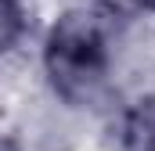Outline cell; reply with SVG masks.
<instances>
[{
  "mask_svg": "<svg viewBox=\"0 0 155 151\" xmlns=\"http://www.w3.org/2000/svg\"><path fill=\"white\" fill-rule=\"evenodd\" d=\"M97 7H105L116 22H134L148 14V0H94Z\"/></svg>",
  "mask_w": 155,
  "mask_h": 151,
  "instance_id": "6da1fadb",
  "label": "cell"
}]
</instances>
